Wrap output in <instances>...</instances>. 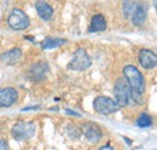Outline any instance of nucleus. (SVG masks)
Masks as SVG:
<instances>
[{
  "label": "nucleus",
  "mask_w": 157,
  "mask_h": 150,
  "mask_svg": "<svg viewBox=\"0 0 157 150\" xmlns=\"http://www.w3.org/2000/svg\"><path fill=\"white\" fill-rule=\"evenodd\" d=\"M123 75L126 81L128 82L132 92L138 94H141L145 90V81L143 74L138 70L134 65H127L123 69Z\"/></svg>",
  "instance_id": "nucleus-1"
},
{
  "label": "nucleus",
  "mask_w": 157,
  "mask_h": 150,
  "mask_svg": "<svg viewBox=\"0 0 157 150\" xmlns=\"http://www.w3.org/2000/svg\"><path fill=\"white\" fill-rule=\"evenodd\" d=\"M114 94H115V102L118 107H127L131 104L132 99V90L126 81L124 77H120L114 87Z\"/></svg>",
  "instance_id": "nucleus-2"
},
{
  "label": "nucleus",
  "mask_w": 157,
  "mask_h": 150,
  "mask_svg": "<svg viewBox=\"0 0 157 150\" xmlns=\"http://www.w3.org/2000/svg\"><path fill=\"white\" fill-rule=\"evenodd\" d=\"M36 131V125L32 121H20L13 125L11 134L17 140H25L32 138Z\"/></svg>",
  "instance_id": "nucleus-3"
},
{
  "label": "nucleus",
  "mask_w": 157,
  "mask_h": 150,
  "mask_svg": "<svg viewBox=\"0 0 157 150\" xmlns=\"http://www.w3.org/2000/svg\"><path fill=\"white\" fill-rule=\"evenodd\" d=\"M93 107H94V110L101 115H110L113 112H117V109L120 108L114 99L105 96L97 97L93 102Z\"/></svg>",
  "instance_id": "nucleus-4"
},
{
  "label": "nucleus",
  "mask_w": 157,
  "mask_h": 150,
  "mask_svg": "<svg viewBox=\"0 0 157 150\" xmlns=\"http://www.w3.org/2000/svg\"><path fill=\"white\" fill-rule=\"evenodd\" d=\"M90 65H91V58L87 55V52L83 49H78L71 58V61L69 62L68 68L71 70L81 72V70L90 68Z\"/></svg>",
  "instance_id": "nucleus-5"
},
{
  "label": "nucleus",
  "mask_w": 157,
  "mask_h": 150,
  "mask_svg": "<svg viewBox=\"0 0 157 150\" xmlns=\"http://www.w3.org/2000/svg\"><path fill=\"white\" fill-rule=\"evenodd\" d=\"M9 26L15 29V30H23L25 28H28L29 26V18L25 15V12H23L20 9H15L12 10V12L9 16Z\"/></svg>",
  "instance_id": "nucleus-6"
},
{
  "label": "nucleus",
  "mask_w": 157,
  "mask_h": 150,
  "mask_svg": "<svg viewBox=\"0 0 157 150\" xmlns=\"http://www.w3.org/2000/svg\"><path fill=\"white\" fill-rule=\"evenodd\" d=\"M18 98V93L12 87L0 89V108L11 107Z\"/></svg>",
  "instance_id": "nucleus-7"
},
{
  "label": "nucleus",
  "mask_w": 157,
  "mask_h": 150,
  "mask_svg": "<svg viewBox=\"0 0 157 150\" xmlns=\"http://www.w3.org/2000/svg\"><path fill=\"white\" fill-rule=\"evenodd\" d=\"M139 63L145 69L155 68L157 63V57L155 55V52H152L151 50H147V49L141 50L139 53Z\"/></svg>",
  "instance_id": "nucleus-8"
},
{
  "label": "nucleus",
  "mask_w": 157,
  "mask_h": 150,
  "mask_svg": "<svg viewBox=\"0 0 157 150\" xmlns=\"http://www.w3.org/2000/svg\"><path fill=\"white\" fill-rule=\"evenodd\" d=\"M82 132L85 134V137L91 142V143H97L99 139L101 138V131L97 125L94 124H91V122H87V124H83L81 126Z\"/></svg>",
  "instance_id": "nucleus-9"
},
{
  "label": "nucleus",
  "mask_w": 157,
  "mask_h": 150,
  "mask_svg": "<svg viewBox=\"0 0 157 150\" xmlns=\"http://www.w3.org/2000/svg\"><path fill=\"white\" fill-rule=\"evenodd\" d=\"M21 57H22V51L18 47H15V49H11V50L4 52L0 56V61L5 64H15V63L20 62Z\"/></svg>",
  "instance_id": "nucleus-10"
},
{
  "label": "nucleus",
  "mask_w": 157,
  "mask_h": 150,
  "mask_svg": "<svg viewBox=\"0 0 157 150\" xmlns=\"http://www.w3.org/2000/svg\"><path fill=\"white\" fill-rule=\"evenodd\" d=\"M35 7H36V11H38L39 16L45 21H48L53 15V9L46 1H36Z\"/></svg>",
  "instance_id": "nucleus-11"
},
{
  "label": "nucleus",
  "mask_w": 157,
  "mask_h": 150,
  "mask_svg": "<svg viewBox=\"0 0 157 150\" xmlns=\"http://www.w3.org/2000/svg\"><path fill=\"white\" fill-rule=\"evenodd\" d=\"M132 22L134 26H141L145 18H146V10H145V6L141 5V4H137L136 5V9L133 11V15H132Z\"/></svg>",
  "instance_id": "nucleus-12"
},
{
  "label": "nucleus",
  "mask_w": 157,
  "mask_h": 150,
  "mask_svg": "<svg viewBox=\"0 0 157 150\" xmlns=\"http://www.w3.org/2000/svg\"><path fill=\"white\" fill-rule=\"evenodd\" d=\"M106 28V21L103 15H96L91 21V32H103Z\"/></svg>",
  "instance_id": "nucleus-13"
},
{
  "label": "nucleus",
  "mask_w": 157,
  "mask_h": 150,
  "mask_svg": "<svg viewBox=\"0 0 157 150\" xmlns=\"http://www.w3.org/2000/svg\"><path fill=\"white\" fill-rule=\"evenodd\" d=\"M47 70H48V68H47V64H46V63H36L35 65L32 67L30 74H32V77H33V79L40 80V79H42V77L45 76Z\"/></svg>",
  "instance_id": "nucleus-14"
},
{
  "label": "nucleus",
  "mask_w": 157,
  "mask_h": 150,
  "mask_svg": "<svg viewBox=\"0 0 157 150\" xmlns=\"http://www.w3.org/2000/svg\"><path fill=\"white\" fill-rule=\"evenodd\" d=\"M67 42L65 39H60V38H47L42 41V49L44 50H51V49H56L58 46H62Z\"/></svg>",
  "instance_id": "nucleus-15"
},
{
  "label": "nucleus",
  "mask_w": 157,
  "mask_h": 150,
  "mask_svg": "<svg viewBox=\"0 0 157 150\" xmlns=\"http://www.w3.org/2000/svg\"><path fill=\"white\" fill-rule=\"evenodd\" d=\"M152 124V119L147 114H141L137 119V125L139 127H149Z\"/></svg>",
  "instance_id": "nucleus-16"
},
{
  "label": "nucleus",
  "mask_w": 157,
  "mask_h": 150,
  "mask_svg": "<svg viewBox=\"0 0 157 150\" xmlns=\"http://www.w3.org/2000/svg\"><path fill=\"white\" fill-rule=\"evenodd\" d=\"M136 2H133V1H126V2H123V11H124V15L128 17V18H131L132 17V15H133V11H134V9H136Z\"/></svg>",
  "instance_id": "nucleus-17"
},
{
  "label": "nucleus",
  "mask_w": 157,
  "mask_h": 150,
  "mask_svg": "<svg viewBox=\"0 0 157 150\" xmlns=\"http://www.w3.org/2000/svg\"><path fill=\"white\" fill-rule=\"evenodd\" d=\"M0 150H7V143L5 140H0Z\"/></svg>",
  "instance_id": "nucleus-18"
},
{
  "label": "nucleus",
  "mask_w": 157,
  "mask_h": 150,
  "mask_svg": "<svg viewBox=\"0 0 157 150\" xmlns=\"http://www.w3.org/2000/svg\"><path fill=\"white\" fill-rule=\"evenodd\" d=\"M99 150H114L110 145H105V147H103V148H100Z\"/></svg>",
  "instance_id": "nucleus-19"
}]
</instances>
